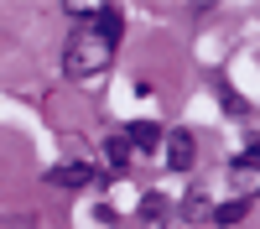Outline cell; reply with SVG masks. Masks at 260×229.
Listing matches in <instances>:
<instances>
[{
  "instance_id": "cell-4",
  "label": "cell",
  "mask_w": 260,
  "mask_h": 229,
  "mask_svg": "<svg viewBox=\"0 0 260 229\" xmlns=\"http://www.w3.org/2000/svg\"><path fill=\"white\" fill-rule=\"evenodd\" d=\"M47 182H57V187H83V182H99V177H94V167L73 161V167H57V172H47Z\"/></svg>"
},
{
  "instance_id": "cell-2",
  "label": "cell",
  "mask_w": 260,
  "mask_h": 229,
  "mask_svg": "<svg viewBox=\"0 0 260 229\" xmlns=\"http://www.w3.org/2000/svg\"><path fill=\"white\" fill-rule=\"evenodd\" d=\"M120 141H125V146H136V151H151V146L161 141V125H156V120H136Z\"/></svg>"
},
{
  "instance_id": "cell-3",
  "label": "cell",
  "mask_w": 260,
  "mask_h": 229,
  "mask_svg": "<svg viewBox=\"0 0 260 229\" xmlns=\"http://www.w3.org/2000/svg\"><path fill=\"white\" fill-rule=\"evenodd\" d=\"M94 31L115 47V42H120V31H125V16H120L115 6H99V11H94Z\"/></svg>"
},
{
  "instance_id": "cell-8",
  "label": "cell",
  "mask_w": 260,
  "mask_h": 229,
  "mask_svg": "<svg viewBox=\"0 0 260 229\" xmlns=\"http://www.w3.org/2000/svg\"><path fill=\"white\" fill-rule=\"evenodd\" d=\"M161 214H167V198H156V193H151V198L141 203V219H146V224H161Z\"/></svg>"
},
{
  "instance_id": "cell-9",
  "label": "cell",
  "mask_w": 260,
  "mask_h": 229,
  "mask_svg": "<svg viewBox=\"0 0 260 229\" xmlns=\"http://www.w3.org/2000/svg\"><path fill=\"white\" fill-rule=\"evenodd\" d=\"M104 156H110V167H125V161H130V146H125V141H110V146H104Z\"/></svg>"
},
{
  "instance_id": "cell-1",
  "label": "cell",
  "mask_w": 260,
  "mask_h": 229,
  "mask_svg": "<svg viewBox=\"0 0 260 229\" xmlns=\"http://www.w3.org/2000/svg\"><path fill=\"white\" fill-rule=\"evenodd\" d=\"M110 42H104L94 26H78L73 37H68V47H62V68H68L73 78H99L104 68H110Z\"/></svg>"
},
{
  "instance_id": "cell-6",
  "label": "cell",
  "mask_w": 260,
  "mask_h": 229,
  "mask_svg": "<svg viewBox=\"0 0 260 229\" xmlns=\"http://www.w3.org/2000/svg\"><path fill=\"white\" fill-rule=\"evenodd\" d=\"M234 187H240V198L255 193V151H245L240 161H234Z\"/></svg>"
},
{
  "instance_id": "cell-7",
  "label": "cell",
  "mask_w": 260,
  "mask_h": 229,
  "mask_svg": "<svg viewBox=\"0 0 260 229\" xmlns=\"http://www.w3.org/2000/svg\"><path fill=\"white\" fill-rule=\"evenodd\" d=\"M245 214H250V198H229V203L213 208V224H240Z\"/></svg>"
},
{
  "instance_id": "cell-5",
  "label": "cell",
  "mask_w": 260,
  "mask_h": 229,
  "mask_svg": "<svg viewBox=\"0 0 260 229\" xmlns=\"http://www.w3.org/2000/svg\"><path fill=\"white\" fill-rule=\"evenodd\" d=\"M167 161L177 167V172H187V167H192V136H187V130H177V136H172V146H167Z\"/></svg>"
}]
</instances>
